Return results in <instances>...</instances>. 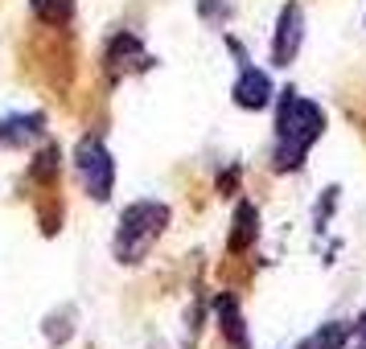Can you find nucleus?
<instances>
[{
    "label": "nucleus",
    "mask_w": 366,
    "mask_h": 349,
    "mask_svg": "<svg viewBox=\"0 0 366 349\" xmlns=\"http://www.w3.org/2000/svg\"><path fill=\"white\" fill-rule=\"evenodd\" d=\"M325 132V116L321 107L309 99H300L297 91H284L280 99V116H276V168H300L305 156Z\"/></svg>",
    "instance_id": "nucleus-1"
},
{
    "label": "nucleus",
    "mask_w": 366,
    "mask_h": 349,
    "mask_svg": "<svg viewBox=\"0 0 366 349\" xmlns=\"http://www.w3.org/2000/svg\"><path fill=\"white\" fill-rule=\"evenodd\" d=\"M165 226H169V206H161V201H132L119 214L116 259L119 263H140L152 243L165 234Z\"/></svg>",
    "instance_id": "nucleus-2"
},
{
    "label": "nucleus",
    "mask_w": 366,
    "mask_h": 349,
    "mask_svg": "<svg viewBox=\"0 0 366 349\" xmlns=\"http://www.w3.org/2000/svg\"><path fill=\"white\" fill-rule=\"evenodd\" d=\"M74 168H79V181L95 201L112 198V185H116V165H112V152L103 148V140L86 136L83 144L74 148Z\"/></svg>",
    "instance_id": "nucleus-3"
},
{
    "label": "nucleus",
    "mask_w": 366,
    "mask_h": 349,
    "mask_svg": "<svg viewBox=\"0 0 366 349\" xmlns=\"http://www.w3.org/2000/svg\"><path fill=\"white\" fill-rule=\"evenodd\" d=\"M300 41H305V13H300V4H284L280 25H276L272 62H276V66H288V62L300 54Z\"/></svg>",
    "instance_id": "nucleus-4"
},
{
    "label": "nucleus",
    "mask_w": 366,
    "mask_h": 349,
    "mask_svg": "<svg viewBox=\"0 0 366 349\" xmlns=\"http://www.w3.org/2000/svg\"><path fill=\"white\" fill-rule=\"evenodd\" d=\"M234 103H239L243 111H259V107H267V103H272V79H267L264 70L243 66L239 83H234Z\"/></svg>",
    "instance_id": "nucleus-5"
},
{
    "label": "nucleus",
    "mask_w": 366,
    "mask_h": 349,
    "mask_svg": "<svg viewBox=\"0 0 366 349\" xmlns=\"http://www.w3.org/2000/svg\"><path fill=\"white\" fill-rule=\"evenodd\" d=\"M152 58L144 54V46L136 41L132 34H119L112 46H107V66H112V74H124V70H144Z\"/></svg>",
    "instance_id": "nucleus-6"
},
{
    "label": "nucleus",
    "mask_w": 366,
    "mask_h": 349,
    "mask_svg": "<svg viewBox=\"0 0 366 349\" xmlns=\"http://www.w3.org/2000/svg\"><path fill=\"white\" fill-rule=\"evenodd\" d=\"M218 325H222V337L231 341L234 349H247V329H243V313H239V300L234 296H218L214 304Z\"/></svg>",
    "instance_id": "nucleus-7"
},
{
    "label": "nucleus",
    "mask_w": 366,
    "mask_h": 349,
    "mask_svg": "<svg viewBox=\"0 0 366 349\" xmlns=\"http://www.w3.org/2000/svg\"><path fill=\"white\" fill-rule=\"evenodd\" d=\"M41 116H13V119H0V144H29L41 136Z\"/></svg>",
    "instance_id": "nucleus-8"
},
{
    "label": "nucleus",
    "mask_w": 366,
    "mask_h": 349,
    "mask_svg": "<svg viewBox=\"0 0 366 349\" xmlns=\"http://www.w3.org/2000/svg\"><path fill=\"white\" fill-rule=\"evenodd\" d=\"M255 231H259V214L251 201H239L234 210V231H231V251H247L255 243Z\"/></svg>",
    "instance_id": "nucleus-9"
},
{
    "label": "nucleus",
    "mask_w": 366,
    "mask_h": 349,
    "mask_svg": "<svg viewBox=\"0 0 366 349\" xmlns=\"http://www.w3.org/2000/svg\"><path fill=\"white\" fill-rule=\"evenodd\" d=\"M346 337H350V325L330 320V325H321L313 337H305L297 349H342V345H346Z\"/></svg>",
    "instance_id": "nucleus-10"
},
{
    "label": "nucleus",
    "mask_w": 366,
    "mask_h": 349,
    "mask_svg": "<svg viewBox=\"0 0 366 349\" xmlns=\"http://www.w3.org/2000/svg\"><path fill=\"white\" fill-rule=\"evenodd\" d=\"M29 9L37 13V21L46 25H66L74 17V0H29Z\"/></svg>",
    "instance_id": "nucleus-11"
},
{
    "label": "nucleus",
    "mask_w": 366,
    "mask_h": 349,
    "mask_svg": "<svg viewBox=\"0 0 366 349\" xmlns=\"http://www.w3.org/2000/svg\"><path fill=\"white\" fill-rule=\"evenodd\" d=\"M54 173H58V148H46L41 156H37V165H34V177H37V181H50Z\"/></svg>",
    "instance_id": "nucleus-12"
},
{
    "label": "nucleus",
    "mask_w": 366,
    "mask_h": 349,
    "mask_svg": "<svg viewBox=\"0 0 366 349\" xmlns=\"http://www.w3.org/2000/svg\"><path fill=\"white\" fill-rule=\"evenodd\" d=\"M354 349H366V316H362V325H358V345Z\"/></svg>",
    "instance_id": "nucleus-13"
}]
</instances>
